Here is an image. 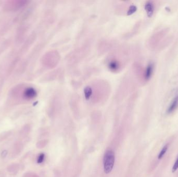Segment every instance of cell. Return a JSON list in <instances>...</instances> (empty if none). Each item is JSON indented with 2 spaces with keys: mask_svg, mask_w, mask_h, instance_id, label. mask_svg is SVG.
Listing matches in <instances>:
<instances>
[{
  "mask_svg": "<svg viewBox=\"0 0 178 177\" xmlns=\"http://www.w3.org/2000/svg\"><path fill=\"white\" fill-rule=\"evenodd\" d=\"M115 153L112 150H108L105 153L103 164H104V170L106 173H110L112 172L114 167L115 163Z\"/></svg>",
  "mask_w": 178,
  "mask_h": 177,
  "instance_id": "cell-1",
  "label": "cell"
},
{
  "mask_svg": "<svg viewBox=\"0 0 178 177\" xmlns=\"http://www.w3.org/2000/svg\"><path fill=\"white\" fill-rule=\"evenodd\" d=\"M28 1L24 0H15V1H8L5 2L3 8L6 11H11L15 10H19L21 8L26 5Z\"/></svg>",
  "mask_w": 178,
  "mask_h": 177,
  "instance_id": "cell-2",
  "label": "cell"
},
{
  "mask_svg": "<svg viewBox=\"0 0 178 177\" xmlns=\"http://www.w3.org/2000/svg\"><path fill=\"white\" fill-rule=\"evenodd\" d=\"M23 96L26 99H31L36 96V91L32 87H28L24 91Z\"/></svg>",
  "mask_w": 178,
  "mask_h": 177,
  "instance_id": "cell-3",
  "label": "cell"
},
{
  "mask_svg": "<svg viewBox=\"0 0 178 177\" xmlns=\"http://www.w3.org/2000/svg\"><path fill=\"white\" fill-rule=\"evenodd\" d=\"M178 107V96L176 97L173 99L172 102L171 103L169 107L167 112L168 113H172Z\"/></svg>",
  "mask_w": 178,
  "mask_h": 177,
  "instance_id": "cell-4",
  "label": "cell"
},
{
  "mask_svg": "<svg viewBox=\"0 0 178 177\" xmlns=\"http://www.w3.org/2000/svg\"><path fill=\"white\" fill-rule=\"evenodd\" d=\"M153 66L152 64H149L146 68L145 73V77L146 79H148L151 77L153 73Z\"/></svg>",
  "mask_w": 178,
  "mask_h": 177,
  "instance_id": "cell-5",
  "label": "cell"
},
{
  "mask_svg": "<svg viewBox=\"0 0 178 177\" xmlns=\"http://www.w3.org/2000/svg\"><path fill=\"white\" fill-rule=\"evenodd\" d=\"M153 4L151 3V2H148V3L146 4L145 6V9L147 11L148 15L149 16H151L153 14Z\"/></svg>",
  "mask_w": 178,
  "mask_h": 177,
  "instance_id": "cell-6",
  "label": "cell"
},
{
  "mask_svg": "<svg viewBox=\"0 0 178 177\" xmlns=\"http://www.w3.org/2000/svg\"><path fill=\"white\" fill-rule=\"evenodd\" d=\"M168 148V145H166L165 147H163V149L161 151L158 156V158L159 160H161V159L163 158L164 155L165 154V153L167 152Z\"/></svg>",
  "mask_w": 178,
  "mask_h": 177,
  "instance_id": "cell-7",
  "label": "cell"
},
{
  "mask_svg": "<svg viewBox=\"0 0 178 177\" xmlns=\"http://www.w3.org/2000/svg\"><path fill=\"white\" fill-rule=\"evenodd\" d=\"M44 157H45V155L43 153L39 155L38 158V163H39V164L42 163V162H43L44 160Z\"/></svg>",
  "mask_w": 178,
  "mask_h": 177,
  "instance_id": "cell-8",
  "label": "cell"
},
{
  "mask_svg": "<svg viewBox=\"0 0 178 177\" xmlns=\"http://www.w3.org/2000/svg\"><path fill=\"white\" fill-rule=\"evenodd\" d=\"M178 169V157L177 159L176 160V162L174 163V165H173V172H176V170Z\"/></svg>",
  "mask_w": 178,
  "mask_h": 177,
  "instance_id": "cell-9",
  "label": "cell"
}]
</instances>
